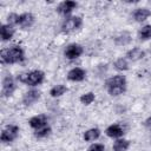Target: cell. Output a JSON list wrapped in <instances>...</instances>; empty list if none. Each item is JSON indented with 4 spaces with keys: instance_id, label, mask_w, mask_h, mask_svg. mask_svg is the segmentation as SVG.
I'll return each mask as SVG.
<instances>
[{
    "instance_id": "2e32d148",
    "label": "cell",
    "mask_w": 151,
    "mask_h": 151,
    "mask_svg": "<svg viewBox=\"0 0 151 151\" xmlns=\"http://www.w3.org/2000/svg\"><path fill=\"white\" fill-rule=\"evenodd\" d=\"M144 51H142L140 48H138V47H134V48H132V50H130L127 53H126V57L130 59V60H139V59H142L143 57H144Z\"/></svg>"
},
{
    "instance_id": "7a4b0ae2",
    "label": "cell",
    "mask_w": 151,
    "mask_h": 151,
    "mask_svg": "<svg viewBox=\"0 0 151 151\" xmlns=\"http://www.w3.org/2000/svg\"><path fill=\"white\" fill-rule=\"evenodd\" d=\"M24 60V50L20 46H13L1 52V61L4 64H14Z\"/></svg>"
},
{
    "instance_id": "7c38bea8",
    "label": "cell",
    "mask_w": 151,
    "mask_h": 151,
    "mask_svg": "<svg viewBox=\"0 0 151 151\" xmlns=\"http://www.w3.org/2000/svg\"><path fill=\"white\" fill-rule=\"evenodd\" d=\"M39 98H40V92L38 90H31L27 93H25V96L22 98V101H24L25 105H31V104L35 103Z\"/></svg>"
},
{
    "instance_id": "d6986e66",
    "label": "cell",
    "mask_w": 151,
    "mask_h": 151,
    "mask_svg": "<svg viewBox=\"0 0 151 151\" xmlns=\"http://www.w3.org/2000/svg\"><path fill=\"white\" fill-rule=\"evenodd\" d=\"M130 146V142L125 139H119L113 144V151H125Z\"/></svg>"
},
{
    "instance_id": "8992f818",
    "label": "cell",
    "mask_w": 151,
    "mask_h": 151,
    "mask_svg": "<svg viewBox=\"0 0 151 151\" xmlns=\"http://www.w3.org/2000/svg\"><path fill=\"white\" fill-rule=\"evenodd\" d=\"M14 88H15V85H14L13 78L11 76L5 77V79L2 80V90H1L2 96L4 97H9L14 92Z\"/></svg>"
},
{
    "instance_id": "5bb4252c",
    "label": "cell",
    "mask_w": 151,
    "mask_h": 151,
    "mask_svg": "<svg viewBox=\"0 0 151 151\" xmlns=\"http://www.w3.org/2000/svg\"><path fill=\"white\" fill-rule=\"evenodd\" d=\"M151 15V12L147 9V8H137L133 13V18L136 21L140 22V21H144L147 17Z\"/></svg>"
},
{
    "instance_id": "ba28073f",
    "label": "cell",
    "mask_w": 151,
    "mask_h": 151,
    "mask_svg": "<svg viewBox=\"0 0 151 151\" xmlns=\"http://www.w3.org/2000/svg\"><path fill=\"white\" fill-rule=\"evenodd\" d=\"M34 22V17L31 14V13H24L18 17V20H17V24L22 27V28H28L33 25Z\"/></svg>"
},
{
    "instance_id": "484cf974",
    "label": "cell",
    "mask_w": 151,
    "mask_h": 151,
    "mask_svg": "<svg viewBox=\"0 0 151 151\" xmlns=\"http://www.w3.org/2000/svg\"><path fill=\"white\" fill-rule=\"evenodd\" d=\"M144 125L147 127V129H151V117H149L146 120H145V123H144Z\"/></svg>"
},
{
    "instance_id": "6da1fadb",
    "label": "cell",
    "mask_w": 151,
    "mask_h": 151,
    "mask_svg": "<svg viewBox=\"0 0 151 151\" xmlns=\"http://www.w3.org/2000/svg\"><path fill=\"white\" fill-rule=\"evenodd\" d=\"M107 92L111 96H119L126 90V79L124 76H114L106 80L105 83Z\"/></svg>"
},
{
    "instance_id": "44dd1931",
    "label": "cell",
    "mask_w": 151,
    "mask_h": 151,
    "mask_svg": "<svg viewBox=\"0 0 151 151\" xmlns=\"http://www.w3.org/2000/svg\"><path fill=\"white\" fill-rule=\"evenodd\" d=\"M65 92H66V86H64V85H57V86H54V87L51 88V92L50 93H51L52 97H60Z\"/></svg>"
},
{
    "instance_id": "3957f363",
    "label": "cell",
    "mask_w": 151,
    "mask_h": 151,
    "mask_svg": "<svg viewBox=\"0 0 151 151\" xmlns=\"http://www.w3.org/2000/svg\"><path fill=\"white\" fill-rule=\"evenodd\" d=\"M18 79L29 86H35V85H39L42 83L44 80V73L41 71H32V72H28V73H24V74H20L18 77Z\"/></svg>"
},
{
    "instance_id": "8fae6325",
    "label": "cell",
    "mask_w": 151,
    "mask_h": 151,
    "mask_svg": "<svg viewBox=\"0 0 151 151\" xmlns=\"http://www.w3.org/2000/svg\"><path fill=\"white\" fill-rule=\"evenodd\" d=\"M67 78L72 81H81L85 78V71L80 67H76L72 68L68 73H67Z\"/></svg>"
},
{
    "instance_id": "ac0fdd59",
    "label": "cell",
    "mask_w": 151,
    "mask_h": 151,
    "mask_svg": "<svg viewBox=\"0 0 151 151\" xmlns=\"http://www.w3.org/2000/svg\"><path fill=\"white\" fill-rule=\"evenodd\" d=\"M117 45H126L131 41V35L127 32H123L122 34H119L116 39H114Z\"/></svg>"
},
{
    "instance_id": "9a60e30c",
    "label": "cell",
    "mask_w": 151,
    "mask_h": 151,
    "mask_svg": "<svg viewBox=\"0 0 151 151\" xmlns=\"http://www.w3.org/2000/svg\"><path fill=\"white\" fill-rule=\"evenodd\" d=\"M105 132H106V134H107L109 137H112V138L120 137V136H123V133H124L123 129H122L119 125H117V124L109 126V127L106 129V131H105Z\"/></svg>"
},
{
    "instance_id": "603a6c76",
    "label": "cell",
    "mask_w": 151,
    "mask_h": 151,
    "mask_svg": "<svg viewBox=\"0 0 151 151\" xmlns=\"http://www.w3.org/2000/svg\"><path fill=\"white\" fill-rule=\"evenodd\" d=\"M93 100H94V94H93L92 92L85 93V94H83V96L80 97V101H81L83 104H85V105H88V104H91Z\"/></svg>"
},
{
    "instance_id": "277c9868",
    "label": "cell",
    "mask_w": 151,
    "mask_h": 151,
    "mask_svg": "<svg viewBox=\"0 0 151 151\" xmlns=\"http://www.w3.org/2000/svg\"><path fill=\"white\" fill-rule=\"evenodd\" d=\"M81 24H83V20L80 17H72V18H68L64 21L61 28L64 32L68 33V32H72V31H76L78 28L81 27Z\"/></svg>"
},
{
    "instance_id": "9c48e42d",
    "label": "cell",
    "mask_w": 151,
    "mask_h": 151,
    "mask_svg": "<svg viewBox=\"0 0 151 151\" xmlns=\"http://www.w3.org/2000/svg\"><path fill=\"white\" fill-rule=\"evenodd\" d=\"M76 7H77V2H76V1H64V2H61V4L58 6L57 11H58V13H60V14H63V15H67V14H70Z\"/></svg>"
},
{
    "instance_id": "52a82bcc",
    "label": "cell",
    "mask_w": 151,
    "mask_h": 151,
    "mask_svg": "<svg viewBox=\"0 0 151 151\" xmlns=\"http://www.w3.org/2000/svg\"><path fill=\"white\" fill-rule=\"evenodd\" d=\"M83 53V47L78 44H71L65 50V55L68 59H76Z\"/></svg>"
},
{
    "instance_id": "5b68a950",
    "label": "cell",
    "mask_w": 151,
    "mask_h": 151,
    "mask_svg": "<svg viewBox=\"0 0 151 151\" xmlns=\"http://www.w3.org/2000/svg\"><path fill=\"white\" fill-rule=\"evenodd\" d=\"M18 132H19V127L18 126H15V125L6 126L1 132V142L9 143V142L14 140L17 138V136H18Z\"/></svg>"
},
{
    "instance_id": "cb8c5ba5",
    "label": "cell",
    "mask_w": 151,
    "mask_h": 151,
    "mask_svg": "<svg viewBox=\"0 0 151 151\" xmlns=\"http://www.w3.org/2000/svg\"><path fill=\"white\" fill-rule=\"evenodd\" d=\"M127 66H129V65H127V61H126L125 59H123V58L116 60V63H114V67H116L117 70H119V71L127 70Z\"/></svg>"
},
{
    "instance_id": "d4e9b609",
    "label": "cell",
    "mask_w": 151,
    "mask_h": 151,
    "mask_svg": "<svg viewBox=\"0 0 151 151\" xmlns=\"http://www.w3.org/2000/svg\"><path fill=\"white\" fill-rule=\"evenodd\" d=\"M105 147L103 144H92L90 147H88V151H104Z\"/></svg>"
},
{
    "instance_id": "e0dca14e",
    "label": "cell",
    "mask_w": 151,
    "mask_h": 151,
    "mask_svg": "<svg viewBox=\"0 0 151 151\" xmlns=\"http://www.w3.org/2000/svg\"><path fill=\"white\" fill-rule=\"evenodd\" d=\"M99 136H100V131H99V129H90V130H87V131L85 132V134H84V139L87 140V142H90V140H94V139H97Z\"/></svg>"
},
{
    "instance_id": "ffe728a7",
    "label": "cell",
    "mask_w": 151,
    "mask_h": 151,
    "mask_svg": "<svg viewBox=\"0 0 151 151\" xmlns=\"http://www.w3.org/2000/svg\"><path fill=\"white\" fill-rule=\"evenodd\" d=\"M138 34H139V38L143 40L151 39V25H145L144 27H142Z\"/></svg>"
},
{
    "instance_id": "7402d4cb",
    "label": "cell",
    "mask_w": 151,
    "mask_h": 151,
    "mask_svg": "<svg viewBox=\"0 0 151 151\" xmlns=\"http://www.w3.org/2000/svg\"><path fill=\"white\" fill-rule=\"evenodd\" d=\"M51 132V129H50V126H44V127H40V129H38L35 132H34V136L37 137V138H44V137H46L48 133Z\"/></svg>"
},
{
    "instance_id": "30bf717a",
    "label": "cell",
    "mask_w": 151,
    "mask_h": 151,
    "mask_svg": "<svg viewBox=\"0 0 151 151\" xmlns=\"http://www.w3.org/2000/svg\"><path fill=\"white\" fill-rule=\"evenodd\" d=\"M29 125L33 127V129H40V127H44L47 125V117L45 114H39V116H35V117H32L29 119Z\"/></svg>"
},
{
    "instance_id": "4fadbf2b",
    "label": "cell",
    "mask_w": 151,
    "mask_h": 151,
    "mask_svg": "<svg viewBox=\"0 0 151 151\" xmlns=\"http://www.w3.org/2000/svg\"><path fill=\"white\" fill-rule=\"evenodd\" d=\"M14 34V28L12 25L9 24H6V25H2L1 26V39L2 41H7L9 40Z\"/></svg>"
}]
</instances>
